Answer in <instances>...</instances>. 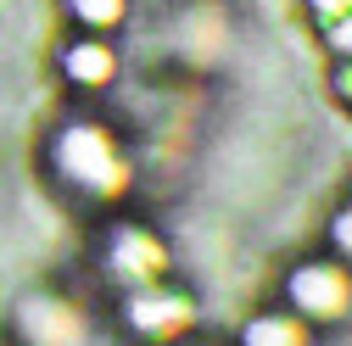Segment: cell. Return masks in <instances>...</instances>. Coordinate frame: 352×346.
Segmentation results:
<instances>
[{"label": "cell", "mask_w": 352, "mask_h": 346, "mask_svg": "<svg viewBox=\"0 0 352 346\" xmlns=\"http://www.w3.org/2000/svg\"><path fill=\"white\" fill-rule=\"evenodd\" d=\"M107 67H112L107 51H78V56H73V73H78V78H107Z\"/></svg>", "instance_id": "1"}, {"label": "cell", "mask_w": 352, "mask_h": 346, "mask_svg": "<svg viewBox=\"0 0 352 346\" xmlns=\"http://www.w3.org/2000/svg\"><path fill=\"white\" fill-rule=\"evenodd\" d=\"M84 17H118V0H78Z\"/></svg>", "instance_id": "2"}]
</instances>
